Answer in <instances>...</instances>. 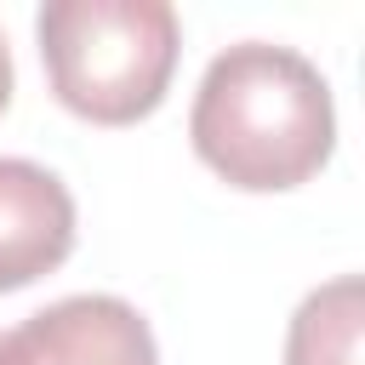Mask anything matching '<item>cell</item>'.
<instances>
[{
	"label": "cell",
	"mask_w": 365,
	"mask_h": 365,
	"mask_svg": "<svg viewBox=\"0 0 365 365\" xmlns=\"http://www.w3.org/2000/svg\"><path fill=\"white\" fill-rule=\"evenodd\" d=\"M194 154L245 194H279L308 182L336 143V108L325 74L268 40H240L211 57L194 114H188Z\"/></svg>",
	"instance_id": "obj_1"
},
{
	"label": "cell",
	"mask_w": 365,
	"mask_h": 365,
	"mask_svg": "<svg viewBox=\"0 0 365 365\" xmlns=\"http://www.w3.org/2000/svg\"><path fill=\"white\" fill-rule=\"evenodd\" d=\"M34 34L57 103L91 125L154 114L182 46L165 0H46Z\"/></svg>",
	"instance_id": "obj_2"
},
{
	"label": "cell",
	"mask_w": 365,
	"mask_h": 365,
	"mask_svg": "<svg viewBox=\"0 0 365 365\" xmlns=\"http://www.w3.org/2000/svg\"><path fill=\"white\" fill-rule=\"evenodd\" d=\"M0 365H160L148 319L108 291L63 297L0 336Z\"/></svg>",
	"instance_id": "obj_3"
},
{
	"label": "cell",
	"mask_w": 365,
	"mask_h": 365,
	"mask_svg": "<svg viewBox=\"0 0 365 365\" xmlns=\"http://www.w3.org/2000/svg\"><path fill=\"white\" fill-rule=\"evenodd\" d=\"M74 251V194L57 171L0 154V291H23Z\"/></svg>",
	"instance_id": "obj_4"
},
{
	"label": "cell",
	"mask_w": 365,
	"mask_h": 365,
	"mask_svg": "<svg viewBox=\"0 0 365 365\" xmlns=\"http://www.w3.org/2000/svg\"><path fill=\"white\" fill-rule=\"evenodd\" d=\"M359 331H365V285L359 274H342L302 297L285 331V365H359Z\"/></svg>",
	"instance_id": "obj_5"
},
{
	"label": "cell",
	"mask_w": 365,
	"mask_h": 365,
	"mask_svg": "<svg viewBox=\"0 0 365 365\" xmlns=\"http://www.w3.org/2000/svg\"><path fill=\"white\" fill-rule=\"evenodd\" d=\"M11 103V51H6V34H0V108Z\"/></svg>",
	"instance_id": "obj_6"
}]
</instances>
